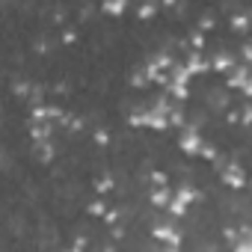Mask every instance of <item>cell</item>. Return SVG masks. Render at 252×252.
<instances>
[{
	"instance_id": "cell-6",
	"label": "cell",
	"mask_w": 252,
	"mask_h": 252,
	"mask_svg": "<svg viewBox=\"0 0 252 252\" xmlns=\"http://www.w3.org/2000/svg\"><path fill=\"white\" fill-rule=\"evenodd\" d=\"M211 57V71H217V74H228L234 65H237V57L231 54V51H214V54H208Z\"/></svg>"
},
{
	"instance_id": "cell-26",
	"label": "cell",
	"mask_w": 252,
	"mask_h": 252,
	"mask_svg": "<svg viewBox=\"0 0 252 252\" xmlns=\"http://www.w3.org/2000/svg\"><path fill=\"white\" fill-rule=\"evenodd\" d=\"M246 231H249V234H252V222H246Z\"/></svg>"
},
{
	"instance_id": "cell-4",
	"label": "cell",
	"mask_w": 252,
	"mask_h": 252,
	"mask_svg": "<svg viewBox=\"0 0 252 252\" xmlns=\"http://www.w3.org/2000/svg\"><path fill=\"white\" fill-rule=\"evenodd\" d=\"M220 181L228 187V190H246L249 187V175H246V169L237 163V160H225L222 163V169H220Z\"/></svg>"
},
{
	"instance_id": "cell-28",
	"label": "cell",
	"mask_w": 252,
	"mask_h": 252,
	"mask_svg": "<svg viewBox=\"0 0 252 252\" xmlns=\"http://www.w3.org/2000/svg\"><path fill=\"white\" fill-rule=\"evenodd\" d=\"M249 65H252V60H249Z\"/></svg>"
},
{
	"instance_id": "cell-11",
	"label": "cell",
	"mask_w": 252,
	"mask_h": 252,
	"mask_svg": "<svg viewBox=\"0 0 252 252\" xmlns=\"http://www.w3.org/2000/svg\"><path fill=\"white\" fill-rule=\"evenodd\" d=\"M128 3H131V0H101V9L110 18H122L125 12H128Z\"/></svg>"
},
{
	"instance_id": "cell-10",
	"label": "cell",
	"mask_w": 252,
	"mask_h": 252,
	"mask_svg": "<svg viewBox=\"0 0 252 252\" xmlns=\"http://www.w3.org/2000/svg\"><path fill=\"white\" fill-rule=\"evenodd\" d=\"M33 155H36L39 163H51V160L57 158V149H54L51 140H36V143H33Z\"/></svg>"
},
{
	"instance_id": "cell-19",
	"label": "cell",
	"mask_w": 252,
	"mask_h": 252,
	"mask_svg": "<svg viewBox=\"0 0 252 252\" xmlns=\"http://www.w3.org/2000/svg\"><path fill=\"white\" fill-rule=\"evenodd\" d=\"M190 51H205V36H202V33H193V39H190Z\"/></svg>"
},
{
	"instance_id": "cell-5",
	"label": "cell",
	"mask_w": 252,
	"mask_h": 252,
	"mask_svg": "<svg viewBox=\"0 0 252 252\" xmlns=\"http://www.w3.org/2000/svg\"><path fill=\"white\" fill-rule=\"evenodd\" d=\"M152 237H155L158 243H163L166 249H181V243H184L181 228H178L175 222H163V220L152 222Z\"/></svg>"
},
{
	"instance_id": "cell-7",
	"label": "cell",
	"mask_w": 252,
	"mask_h": 252,
	"mask_svg": "<svg viewBox=\"0 0 252 252\" xmlns=\"http://www.w3.org/2000/svg\"><path fill=\"white\" fill-rule=\"evenodd\" d=\"M184 63H187V68L193 71V77H199V74H208V71H211V57H208L205 51H187Z\"/></svg>"
},
{
	"instance_id": "cell-22",
	"label": "cell",
	"mask_w": 252,
	"mask_h": 252,
	"mask_svg": "<svg viewBox=\"0 0 252 252\" xmlns=\"http://www.w3.org/2000/svg\"><path fill=\"white\" fill-rule=\"evenodd\" d=\"M77 42V33L74 30H63V45H74Z\"/></svg>"
},
{
	"instance_id": "cell-23",
	"label": "cell",
	"mask_w": 252,
	"mask_h": 252,
	"mask_svg": "<svg viewBox=\"0 0 252 252\" xmlns=\"http://www.w3.org/2000/svg\"><path fill=\"white\" fill-rule=\"evenodd\" d=\"M199 27H202V30H214V27H217V18H211V15H208V18H202V21H199Z\"/></svg>"
},
{
	"instance_id": "cell-21",
	"label": "cell",
	"mask_w": 252,
	"mask_h": 252,
	"mask_svg": "<svg viewBox=\"0 0 252 252\" xmlns=\"http://www.w3.org/2000/svg\"><path fill=\"white\" fill-rule=\"evenodd\" d=\"M92 137H95V143H98V146H107V143H110V131H104V128H98Z\"/></svg>"
},
{
	"instance_id": "cell-1",
	"label": "cell",
	"mask_w": 252,
	"mask_h": 252,
	"mask_svg": "<svg viewBox=\"0 0 252 252\" xmlns=\"http://www.w3.org/2000/svg\"><path fill=\"white\" fill-rule=\"evenodd\" d=\"M172 107H175V98H169L166 92L160 98H155L152 104L146 107H134L128 113V125L131 128H146V131H169L172 128Z\"/></svg>"
},
{
	"instance_id": "cell-24",
	"label": "cell",
	"mask_w": 252,
	"mask_h": 252,
	"mask_svg": "<svg viewBox=\"0 0 252 252\" xmlns=\"http://www.w3.org/2000/svg\"><path fill=\"white\" fill-rule=\"evenodd\" d=\"M119 217H122V214H119L116 208H107V214H104V222H116Z\"/></svg>"
},
{
	"instance_id": "cell-3",
	"label": "cell",
	"mask_w": 252,
	"mask_h": 252,
	"mask_svg": "<svg viewBox=\"0 0 252 252\" xmlns=\"http://www.w3.org/2000/svg\"><path fill=\"white\" fill-rule=\"evenodd\" d=\"M202 149H205V137L199 131V125H190L187 122L184 128H181V134H178V152L184 158H199Z\"/></svg>"
},
{
	"instance_id": "cell-12",
	"label": "cell",
	"mask_w": 252,
	"mask_h": 252,
	"mask_svg": "<svg viewBox=\"0 0 252 252\" xmlns=\"http://www.w3.org/2000/svg\"><path fill=\"white\" fill-rule=\"evenodd\" d=\"M228 27H231L234 33H249V27H252V15H249V12H234V15L228 18Z\"/></svg>"
},
{
	"instance_id": "cell-18",
	"label": "cell",
	"mask_w": 252,
	"mask_h": 252,
	"mask_svg": "<svg viewBox=\"0 0 252 252\" xmlns=\"http://www.w3.org/2000/svg\"><path fill=\"white\" fill-rule=\"evenodd\" d=\"M199 158L214 163V160H220V152H217V146H208V143H205V149H202V155H199Z\"/></svg>"
},
{
	"instance_id": "cell-9",
	"label": "cell",
	"mask_w": 252,
	"mask_h": 252,
	"mask_svg": "<svg viewBox=\"0 0 252 252\" xmlns=\"http://www.w3.org/2000/svg\"><path fill=\"white\" fill-rule=\"evenodd\" d=\"M54 122H36V119H30V137H33V143L36 140H54Z\"/></svg>"
},
{
	"instance_id": "cell-27",
	"label": "cell",
	"mask_w": 252,
	"mask_h": 252,
	"mask_svg": "<svg viewBox=\"0 0 252 252\" xmlns=\"http://www.w3.org/2000/svg\"><path fill=\"white\" fill-rule=\"evenodd\" d=\"M249 190H252V175H249Z\"/></svg>"
},
{
	"instance_id": "cell-2",
	"label": "cell",
	"mask_w": 252,
	"mask_h": 252,
	"mask_svg": "<svg viewBox=\"0 0 252 252\" xmlns=\"http://www.w3.org/2000/svg\"><path fill=\"white\" fill-rule=\"evenodd\" d=\"M196 202H199V190H196L190 181H181V184L175 187V193H172V202H169L166 214H169L172 220H181V217L190 214V208H193Z\"/></svg>"
},
{
	"instance_id": "cell-13",
	"label": "cell",
	"mask_w": 252,
	"mask_h": 252,
	"mask_svg": "<svg viewBox=\"0 0 252 252\" xmlns=\"http://www.w3.org/2000/svg\"><path fill=\"white\" fill-rule=\"evenodd\" d=\"M158 15V3L155 0H140V6H137V18L140 21H152Z\"/></svg>"
},
{
	"instance_id": "cell-20",
	"label": "cell",
	"mask_w": 252,
	"mask_h": 252,
	"mask_svg": "<svg viewBox=\"0 0 252 252\" xmlns=\"http://www.w3.org/2000/svg\"><path fill=\"white\" fill-rule=\"evenodd\" d=\"M149 178H152V187H158V184H169V175H166V172H160V169H158V172H152Z\"/></svg>"
},
{
	"instance_id": "cell-8",
	"label": "cell",
	"mask_w": 252,
	"mask_h": 252,
	"mask_svg": "<svg viewBox=\"0 0 252 252\" xmlns=\"http://www.w3.org/2000/svg\"><path fill=\"white\" fill-rule=\"evenodd\" d=\"M172 187L169 184H158V187H152V193H149V202H152V208H158V211H166L169 208V202H172Z\"/></svg>"
},
{
	"instance_id": "cell-16",
	"label": "cell",
	"mask_w": 252,
	"mask_h": 252,
	"mask_svg": "<svg viewBox=\"0 0 252 252\" xmlns=\"http://www.w3.org/2000/svg\"><path fill=\"white\" fill-rule=\"evenodd\" d=\"M240 125H243V128H249V125H252V101L246 98V104L240 107Z\"/></svg>"
},
{
	"instance_id": "cell-17",
	"label": "cell",
	"mask_w": 252,
	"mask_h": 252,
	"mask_svg": "<svg viewBox=\"0 0 252 252\" xmlns=\"http://www.w3.org/2000/svg\"><path fill=\"white\" fill-rule=\"evenodd\" d=\"M86 214H89V217H104V214H107V202H104V199L92 202V205L86 208Z\"/></svg>"
},
{
	"instance_id": "cell-15",
	"label": "cell",
	"mask_w": 252,
	"mask_h": 252,
	"mask_svg": "<svg viewBox=\"0 0 252 252\" xmlns=\"http://www.w3.org/2000/svg\"><path fill=\"white\" fill-rule=\"evenodd\" d=\"M113 190H116V184H113V178H110V175H101V178L95 181V193L107 196V193H113Z\"/></svg>"
},
{
	"instance_id": "cell-14",
	"label": "cell",
	"mask_w": 252,
	"mask_h": 252,
	"mask_svg": "<svg viewBox=\"0 0 252 252\" xmlns=\"http://www.w3.org/2000/svg\"><path fill=\"white\" fill-rule=\"evenodd\" d=\"M149 83H152V77H149L146 65H143V68H137V71L131 74V86H134V89H146Z\"/></svg>"
},
{
	"instance_id": "cell-25",
	"label": "cell",
	"mask_w": 252,
	"mask_h": 252,
	"mask_svg": "<svg viewBox=\"0 0 252 252\" xmlns=\"http://www.w3.org/2000/svg\"><path fill=\"white\" fill-rule=\"evenodd\" d=\"M160 3H163V6H166V9H172V6H175V3H178V0H160Z\"/></svg>"
}]
</instances>
